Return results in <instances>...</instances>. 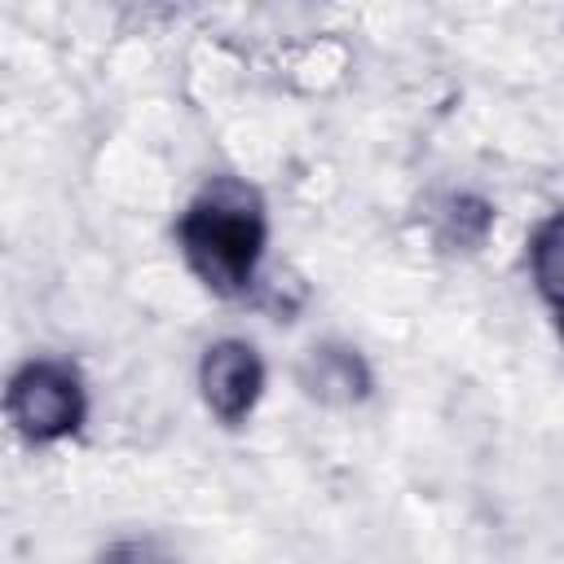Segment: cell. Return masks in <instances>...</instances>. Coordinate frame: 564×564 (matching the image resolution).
<instances>
[{
    "instance_id": "1",
    "label": "cell",
    "mask_w": 564,
    "mask_h": 564,
    "mask_svg": "<svg viewBox=\"0 0 564 564\" xmlns=\"http://www.w3.org/2000/svg\"><path fill=\"white\" fill-rule=\"evenodd\" d=\"M181 251L189 269L216 291V295H238L251 286L260 256H264V212L251 189L238 181H216L203 189L189 212L181 216Z\"/></svg>"
},
{
    "instance_id": "2",
    "label": "cell",
    "mask_w": 564,
    "mask_h": 564,
    "mask_svg": "<svg viewBox=\"0 0 564 564\" xmlns=\"http://www.w3.org/2000/svg\"><path fill=\"white\" fill-rule=\"evenodd\" d=\"M4 410H9L13 427L26 441L48 445V441H62V436H70L79 427V419H84V383L62 361H26L9 379Z\"/></svg>"
},
{
    "instance_id": "3",
    "label": "cell",
    "mask_w": 564,
    "mask_h": 564,
    "mask_svg": "<svg viewBox=\"0 0 564 564\" xmlns=\"http://www.w3.org/2000/svg\"><path fill=\"white\" fill-rule=\"evenodd\" d=\"M198 388H203V401L207 410L220 419V423H242L256 401H260V388H264V366L256 357L251 344L242 339H220L203 352V366H198Z\"/></svg>"
},
{
    "instance_id": "4",
    "label": "cell",
    "mask_w": 564,
    "mask_h": 564,
    "mask_svg": "<svg viewBox=\"0 0 564 564\" xmlns=\"http://www.w3.org/2000/svg\"><path fill=\"white\" fill-rule=\"evenodd\" d=\"M308 392L322 397V401H335V405H348V401H361L366 388H370V375L361 366L357 352L348 348H313L308 357Z\"/></svg>"
},
{
    "instance_id": "5",
    "label": "cell",
    "mask_w": 564,
    "mask_h": 564,
    "mask_svg": "<svg viewBox=\"0 0 564 564\" xmlns=\"http://www.w3.org/2000/svg\"><path fill=\"white\" fill-rule=\"evenodd\" d=\"M529 264L538 291L564 313V212L546 216L529 238Z\"/></svg>"
},
{
    "instance_id": "6",
    "label": "cell",
    "mask_w": 564,
    "mask_h": 564,
    "mask_svg": "<svg viewBox=\"0 0 564 564\" xmlns=\"http://www.w3.org/2000/svg\"><path fill=\"white\" fill-rule=\"evenodd\" d=\"M106 564H167V560H150L145 551H115Z\"/></svg>"
},
{
    "instance_id": "7",
    "label": "cell",
    "mask_w": 564,
    "mask_h": 564,
    "mask_svg": "<svg viewBox=\"0 0 564 564\" xmlns=\"http://www.w3.org/2000/svg\"><path fill=\"white\" fill-rule=\"evenodd\" d=\"M560 326H564V313H560Z\"/></svg>"
}]
</instances>
